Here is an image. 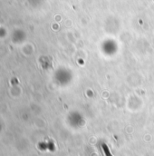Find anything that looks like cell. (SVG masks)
I'll list each match as a JSON object with an SVG mask.
<instances>
[{"label":"cell","instance_id":"obj_1","mask_svg":"<svg viewBox=\"0 0 154 156\" xmlns=\"http://www.w3.org/2000/svg\"><path fill=\"white\" fill-rule=\"evenodd\" d=\"M102 147L103 148V151H104V153H105L106 156H113L112 154H111V153H110V151H109L108 147H107L105 144H102Z\"/></svg>","mask_w":154,"mask_h":156}]
</instances>
